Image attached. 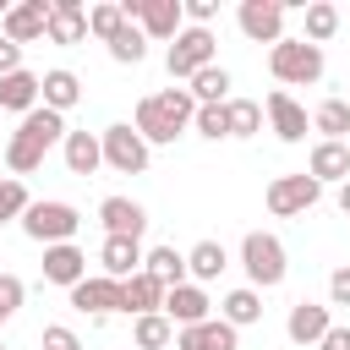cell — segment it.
Wrapping results in <instances>:
<instances>
[{"label": "cell", "instance_id": "cell-1", "mask_svg": "<svg viewBox=\"0 0 350 350\" xmlns=\"http://www.w3.org/2000/svg\"><path fill=\"white\" fill-rule=\"evenodd\" d=\"M191 120H197V98H191L186 88H164V93H148V98L137 104V120H131V126L142 131L148 148H164V142L186 137Z\"/></svg>", "mask_w": 350, "mask_h": 350}, {"label": "cell", "instance_id": "cell-2", "mask_svg": "<svg viewBox=\"0 0 350 350\" xmlns=\"http://www.w3.org/2000/svg\"><path fill=\"white\" fill-rule=\"evenodd\" d=\"M55 142H66V115H55V109H44V104H38V109H33V115H22V126L11 131V142H5V170H11L16 180H22V175H33Z\"/></svg>", "mask_w": 350, "mask_h": 350}, {"label": "cell", "instance_id": "cell-3", "mask_svg": "<svg viewBox=\"0 0 350 350\" xmlns=\"http://www.w3.org/2000/svg\"><path fill=\"white\" fill-rule=\"evenodd\" d=\"M241 268H246V284H252V290H279L284 273H290L284 241H279L273 230H246V235H241Z\"/></svg>", "mask_w": 350, "mask_h": 350}, {"label": "cell", "instance_id": "cell-4", "mask_svg": "<svg viewBox=\"0 0 350 350\" xmlns=\"http://www.w3.org/2000/svg\"><path fill=\"white\" fill-rule=\"evenodd\" d=\"M323 49L317 44H306V38H279L273 49H268V71H273V82H284V88H312V82H323Z\"/></svg>", "mask_w": 350, "mask_h": 350}, {"label": "cell", "instance_id": "cell-5", "mask_svg": "<svg viewBox=\"0 0 350 350\" xmlns=\"http://www.w3.org/2000/svg\"><path fill=\"white\" fill-rule=\"evenodd\" d=\"M77 230H82V213L71 202H60V197H44V202H33L22 213V235L38 241V246H66Z\"/></svg>", "mask_w": 350, "mask_h": 350}, {"label": "cell", "instance_id": "cell-6", "mask_svg": "<svg viewBox=\"0 0 350 350\" xmlns=\"http://www.w3.org/2000/svg\"><path fill=\"white\" fill-rule=\"evenodd\" d=\"M213 27H180L175 33V44H170V55H164V66H170V77L175 82H191L197 71H208V66H219L213 60Z\"/></svg>", "mask_w": 350, "mask_h": 350}, {"label": "cell", "instance_id": "cell-7", "mask_svg": "<svg viewBox=\"0 0 350 350\" xmlns=\"http://www.w3.org/2000/svg\"><path fill=\"white\" fill-rule=\"evenodd\" d=\"M126 22H137L148 33V44H175V33L186 27V5L180 0H120Z\"/></svg>", "mask_w": 350, "mask_h": 350}, {"label": "cell", "instance_id": "cell-8", "mask_svg": "<svg viewBox=\"0 0 350 350\" xmlns=\"http://www.w3.org/2000/svg\"><path fill=\"white\" fill-rule=\"evenodd\" d=\"M98 142H104V164H109L115 175H142V170H148V159H153V148L142 142V131H137V126H126V120L104 126V131H98Z\"/></svg>", "mask_w": 350, "mask_h": 350}, {"label": "cell", "instance_id": "cell-9", "mask_svg": "<svg viewBox=\"0 0 350 350\" xmlns=\"http://www.w3.org/2000/svg\"><path fill=\"white\" fill-rule=\"evenodd\" d=\"M317 197H323V186H317L306 170H295V175H273L268 191H262V202H268L273 219H295V213L317 208Z\"/></svg>", "mask_w": 350, "mask_h": 350}, {"label": "cell", "instance_id": "cell-10", "mask_svg": "<svg viewBox=\"0 0 350 350\" xmlns=\"http://www.w3.org/2000/svg\"><path fill=\"white\" fill-rule=\"evenodd\" d=\"M284 11H290L284 0H241V5H235V22H241V33H246L252 44H268V49H273V44L284 38Z\"/></svg>", "mask_w": 350, "mask_h": 350}, {"label": "cell", "instance_id": "cell-11", "mask_svg": "<svg viewBox=\"0 0 350 350\" xmlns=\"http://www.w3.org/2000/svg\"><path fill=\"white\" fill-rule=\"evenodd\" d=\"M71 306L88 312V317H109V312H126V290H120V279H109V273H88V279L71 290Z\"/></svg>", "mask_w": 350, "mask_h": 350}, {"label": "cell", "instance_id": "cell-12", "mask_svg": "<svg viewBox=\"0 0 350 350\" xmlns=\"http://www.w3.org/2000/svg\"><path fill=\"white\" fill-rule=\"evenodd\" d=\"M49 33V5L44 0H22V5H5L0 11V38L11 44H38Z\"/></svg>", "mask_w": 350, "mask_h": 350}, {"label": "cell", "instance_id": "cell-13", "mask_svg": "<svg viewBox=\"0 0 350 350\" xmlns=\"http://www.w3.org/2000/svg\"><path fill=\"white\" fill-rule=\"evenodd\" d=\"M262 115H268V126H273L279 142H306V131H312V115H306L284 88H273V93L262 98Z\"/></svg>", "mask_w": 350, "mask_h": 350}, {"label": "cell", "instance_id": "cell-14", "mask_svg": "<svg viewBox=\"0 0 350 350\" xmlns=\"http://www.w3.org/2000/svg\"><path fill=\"white\" fill-rule=\"evenodd\" d=\"M328 328H334V312H328L323 301H295V306H290V317H284L290 345H306V350H317Z\"/></svg>", "mask_w": 350, "mask_h": 350}, {"label": "cell", "instance_id": "cell-15", "mask_svg": "<svg viewBox=\"0 0 350 350\" xmlns=\"http://www.w3.org/2000/svg\"><path fill=\"white\" fill-rule=\"evenodd\" d=\"M98 224H104V235L142 241V230H148V208H142L137 197H104V202H98Z\"/></svg>", "mask_w": 350, "mask_h": 350}, {"label": "cell", "instance_id": "cell-16", "mask_svg": "<svg viewBox=\"0 0 350 350\" xmlns=\"http://www.w3.org/2000/svg\"><path fill=\"white\" fill-rule=\"evenodd\" d=\"M164 317L175 323V328H191V323H208L213 317V301H208V290L202 284H175V290H164Z\"/></svg>", "mask_w": 350, "mask_h": 350}, {"label": "cell", "instance_id": "cell-17", "mask_svg": "<svg viewBox=\"0 0 350 350\" xmlns=\"http://www.w3.org/2000/svg\"><path fill=\"white\" fill-rule=\"evenodd\" d=\"M44 279L60 284V290H77V284L88 279V252H82L77 241H66V246H44Z\"/></svg>", "mask_w": 350, "mask_h": 350}, {"label": "cell", "instance_id": "cell-18", "mask_svg": "<svg viewBox=\"0 0 350 350\" xmlns=\"http://www.w3.org/2000/svg\"><path fill=\"white\" fill-rule=\"evenodd\" d=\"M142 262H148V252H142V241H126V235H104V246H98V268L109 273V279H131V273H142Z\"/></svg>", "mask_w": 350, "mask_h": 350}, {"label": "cell", "instance_id": "cell-19", "mask_svg": "<svg viewBox=\"0 0 350 350\" xmlns=\"http://www.w3.org/2000/svg\"><path fill=\"white\" fill-rule=\"evenodd\" d=\"M44 104V77L38 71H11V77H0V109H11V115H33Z\"/></svg>", "mask_w": 350, "mask_h": 350}, {"label": "cell", "instance_id": "cell-20", "mask_svg": "<svg viewBox=\"0 0 350 350\" xmlns=\"http://www.w3.org/2000/svg\"><path fill=\"white\" fill-rule=\"evenodd\" d=\"M49 44H82L88 38V5L82 0H49Z\"/></svg>", "mask_w": 350, "mask_h": 350}, {"label": "cell", "instance_id": "cell-21", "mask_svg": "<svg viewBox=\"0 0 350 350\" xmlns=\"http://www.w3.org/2000/svg\"><path fill=\"white\" fill-rule=\"evenodd\" d=\"M60 159H66L71 175H98V164H104V142H98V131H66Z\"/></svg>", "mask_w": 350, "mask_h": 350}, {"label": "cell", "instance_id": "cell-22", "mask_svg": "<svg viewBox=\"0 0 350 350\" xmlns=\"http://www.w3.org/2000/svg\"><path fill=\"white\" fill-rule=\"evenodd\" d=\"M306 175L317 180V186H328V180H350V142H317L312 148V159H306Z\"/></svg>", "mask_w": 350, "mask_h": 350}, {"label": "cell", "instance_id": "cell-23", "mask_svg": "<svg viewBox=\"0 0 350 350\" xmlns=\"http://www.w3.org/2000/svg\"><path fill=\"white\" fill-rule=\"evenodd\" d=\"M175 350H235V328H230L224 317H208V323L175 328Z\"/></svg>", "mask_w": 350, "mask_h": 350}, {"label": "cell", "instance_id": "cell-24", "mask_svg": "<svg viewBox=\"0 0 350 350\" xmlns=\"http://www.w3.org/2000/svg\"><path fill=\"white\" fill-rule=\"evenodd\" d=\"M77 104H82V77H77V71H66V66L44 71V109L66 115V109H77Z\"/></svg>", "mask_w": 350, "mask_h": 350}, {"label": "cell", "instance_id": "cell-25", "mask_svg": "<svg viewBox=\"0 0 350 350\" xmlns=\"http://www.w3.org/2000/svg\"><path fill=\"white\" fill-rule=\"evenodd\" d=\"M219 317L241 334V328H252V323H262V290H252V284H241V290H230L224 301H219Z\"/></svg>", "mask_w": 350, "mask_h": 350}, {"label": "cell", "instance_id": "cell-26", "mask_svg": "<svg viewBox=\"0 0 350 350\" xmlns=\"http://www.w3.org/2000/svg\"><path fill=\"white\" fill-rule=\"evenodd\" d=\"M224 268H230V252H224L219 241H197V246L186 252V273H191V284H213Z\"/></svg>", "mask_w": 350, "mask_h": 350}, {"label": "cell", "instance_id": "cell-27", "mask_svg": "<svg viewBox=\"0 0 350 350\" xmlns=\"http://www.w3.org/2000/svg\"><path fill=\"white\" fill-rule=\"evenodd\" d=\"M142 273L148 279H159L164 290H175V284H186L191 273H186V252H175V246H153L148 252V262H142Z\"/></svg>", "mask_w": 350, "mask_h": 350}, {"label": "cell", "instance_id": "cell-28", "mask_svg": "<svg viewBox=\"0 0 350 350\" xmlns=\"http://www.w3.org/2000/svg\"><path fill=\"white\" fill-rule=\"evenodd\" d=\"M126 317H148V312H164V284L148 279V273H131L126 284Z\"/></svg>", "mask_w": 350, "mask_h": 350}, {"label": "cell", "instance_id": "cell-29", "mask_svg": "<svg viewBox=\"0 0 350 350\" xmlns=\"http://www.w3.org/2000/svg\"><path fill=\"white\" fill-rule=\"evenodd\" d=\"M312 131H323V142H345L350 137V98H323L312 109Z\"/></svg>", "mask_w": 350, "mask_h": 350}, {"label": "cell", "instance_id": "cell-30", "mask_svg": "<svg viewBox=\"0 0 350 350\" xmlns=\"http://www.w3.org/2000/svg\"><path fill=\"white\" fill-rule=\"evenodd\" d=\"M175 339V323L164 312H148V317H131V345L137 350H164Z\"/></svg>", "mask_w": 350, "mask_h": 350}, {"label": "cell", "instance_id": "cell-31", "mask_svg": "<svg viewBox=\"0 0 350 350\" xmlns=\"http://www.w3.org/2000/svg\"><path fill=\"white\" fill-rule=\"evenodd\" d=\"M104 49H109V60H115V66H142V60H148V33L131 22V27H120Z\"/></svg>", "mask_w": 350, "mask_h": 350}, {"label": "cell", "instance_id": "cell-32", "mask_svg": "<svg viewBox=\"0 0 350 350\" xmlns=\"http://www.w3.org/2000/svg\"><path fill=\"white\" fill-rule=\"evenodd\" d=\"M186 93H191L197 104H230V71H224V66H208V71H197V77L186 82Z\"/></svg>", "mask_w": 350, "mask_h": 350}, {"label": "cell", "instance_id": "cell-33", "mask_svg": "<svg viewBox=\"0 0 350 350\" xmlns=\"http://www.w3.org/2000/svg\"><path fill=\"white\" fill-rule=\"evenodd\" d=\"M334 33H339V5H328V0H312V5H306V33H301V38L323 49Z\"/></svg>", "mask_w": 350, "mask_h": 350}, {"label": "cell", "instance_id": "cell-34", "mask_svg": "<svg viewBox=\"0 0 350 350\" xmlns=\"http://www.w3.org/2000/svg\"><path fill=\"white\" fill-rule=\"evenodd\" d=\"M120 27H131V22H126V5H120V0L88 5V33H93V38H104V44H109V38L120 33Z\"/></svg>", "mask_w": 350, "mask_h": 350}, {"label": "cell", "instance_id": "cell-35", "mask_svg": "<svg viewBox=\"0 0 350 350\" xmlns=\"http://www.w3.org/2000/svg\"><path fill=\"white\" fill-rule=\"evenodd\" d=\"M33 208V197H27V186L16 180V175H0V224H22V213Z\"/></svg>", "mask_w": 350, "mask_h": 350}, {"label": "cell", "instance_id": "cell-36", "mask_svg": "<svg viewBox=\"0 0 350 350\" xmlns=\"http://www.w3.org/2000/svg\"><path fill=\"white\" fill-rule=\"evenodd\" d=\"M230 137H257L262 131V104L257 98H230Z\"/></svg>", "mask_w": 350, "mask_h": 350}, {"label": "cell", "instance_id": "cell-37", "mask_svg": "<svg viewBox=\"0 0 350 350\" xmlns=\"http://www.w3.org/2000/svg\"><path fill=\"white\" fill-rule=\"evenodd\" d=\"M191 131H197V137H208V142H224V137H230V109H224V104H197Z\"/></svg>", "mask_w": 350, "mask_h": 350}, {"label": "cell", "instance_id": "cell-38", "mask_svg": "<svg viewBox=\"0 0 350 350\" xmlns=\"http://www.w3.org/2000/svg\"><path fill=\"white\" fill-rule=\"evenodd\" d=\"M22 295H27V284H22L16 273H0V328L22 312Z\"/></svg>", "mask_w": 350, "mask_h": 350}, {"label": "cell", "instance_id": "cell-39", "mask_svg": "<svg viewBox=\"0 0 350 350\" xmlns=\"http://www.w3.org/2000/svg\"><path fill=\"white\" fill-rule=\"evenodd\" d=\"M38 345H44V350H82V339H77V328H66V323H44V334H38Z\"/></svg>", "mask_w": 350, "mask_h": 350}, {"label": "cell", "instance_id": "cell-40", "mask_svg": "<svg viewBox=\"0 0 350 350\" xmlns=\"http://www.w3.org/2000/svg\"><path fill=\"white\" fill-rule=\"evenodd\" d=\"M186 5V27H208L219 16V0H180Z\"/></svg>", "mask_w": 350, "mask_h": 350}, {"label": "cell", "instance_id": "cell-41", "mask_svg": "<svg viewBox=\"0 0 350 350\" xmlns=\"http://www.w3.org/2000/svg\"><path fill=\"white\" fill-rule=\"evenodd\" d=\"M328 306H350V262L328 273Z\"/></svg>", "mask_w": 350, "mask_h": 350}, {"label": "cell", "instance_id": "cell-42", "mask_svg": "<svg viewBox=\"0 0 350 350\" xmlns=\"http://www.w3.org/2000/svg\"><path fill=\"white\" fill-rule=\"evenodd\" d=\"M11 71H22V44L0 38V77H11Z\"/></svg>", "mask_w": 350, "mask_h": 350}, {"label": "cell", "instance_id": "cell-43", "mask_svg": "<svg viewBox=\"0 0 350 350\" xmlns=\"http://www.w3.org/2000/svg\"><path fill=\"white\" fill-rule=\"evenodd\" d=\"M317 350H350V328H345V323H334V328L323 334V345H317Z\"/></svg>", "mask_w": 350, "mask_h": 350}, {"label": "cell", "instance_id": "cell-44", "mask_svg": "<svg viewBox=\"0 0 350 350\" xmlns=\"http://www.w3.org/2000/svg\"><path fill=\"white\" fill-rule=\"evenodd\" d=\"M339 213H345V219H350V180H345V186H339Z\"/></svg>", "mask_w": 350, "mask_h": 350}, {"label": "cell", "instance_id": "cell-45", "mask_svg": "<svg viewBox=\"0 0 350 350\" xmlns=\"http://www.w3.org/2000/svg\"><path fill=\"white\" fill-rule=\"evenodd\" d=\"M0 350H5V345H0Z\"/></svg>", "mask_w": 350, "mask_h": 350}]
</instances>
